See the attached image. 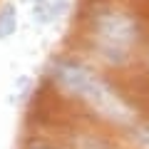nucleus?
<instances>
[{
  "label": "nucleus",
  "instance_id": "1",
  "mask_svg": "<svg viewBox=\"0 0 149 149\" xmlns=\"http://www.w3.org/2000/svg\"><path fill=\"white\" fill-rule=\"evenodd\" d=\"M52 80L62 92L85 102L92 112L112 124H132L134 109L104 77L74 60H57L52 65Z\"/></svg>",
  "mask_w": 149,
  "mask_h": 149
},
{
  "label": "nucleus",
  "instance_id": "2",
  "mask_svg": "<svg viewBox=\"0 0 149 149\" xmlns=\"http://www.w3.org/2000/svg\"><path fill=\"white\" fill-rule=\"evenodd\" d=\"M137 20L117 8H104L92 20V42L95 50L109 65H124L137 45Z\"/></svg>",
  "mask_w": 149,
  "mask_h": 149
},
{
  "label": "nucleus",
  "instance_id": "3",
  "mask_svg": "<svg viewBox=\"0 0 149 149\" xmlns=\"http://www.w3.org/2000/svg\"><path fill=\"white\" fill-rule=\"evenodd\" d=\"M17 30V8L13 3L0 8V40H8Z\"/></svg>",
  "mask_w": 149,
  "mask_h": 149
},
{
  "label": "nucleus",
  "instance_id": "4",
  "mask_svg": "<svg viewBox=\"0 0 149 149\" xmlns=\"http://www.w3.org/2000/svg\"><path fill=\"white\" fill-rule=\"evenodd\" d=\"M132 142L139 149H149V124H139L132 129Z\"/></svg>",
  "mask_w": 149,
  "mask_h": 149
},
{
  "label": "nucleus",
  "instance_id": "5",
  "mask_svg": "<svg viewBox=\"0 0 149 149\" xmlns=\"http://www.w3.org/2000/svg\"><path fill=\"white\" fill-rule=\"evenodd\" d=\"M47 5H50V17H52V20H57V17L67 10L70 0H47Z\"/></svg>",
  "mask_w": 149,
  "mask_h": 149
},
{
  "label": "nucleus",
  "instance_id": "6",
  "mask_svg": "<svg viewBox=\"0 0 149 149\" xmlns=\"http://www.w3.org/2000/svg\"><path fill=\"white\" fill-rule=\"evenodd\" d=\"M37 149H50V147H37Z\"/></svg>",
  "mask_w": 149,
  "mask_h": 149
}]
</instances>
